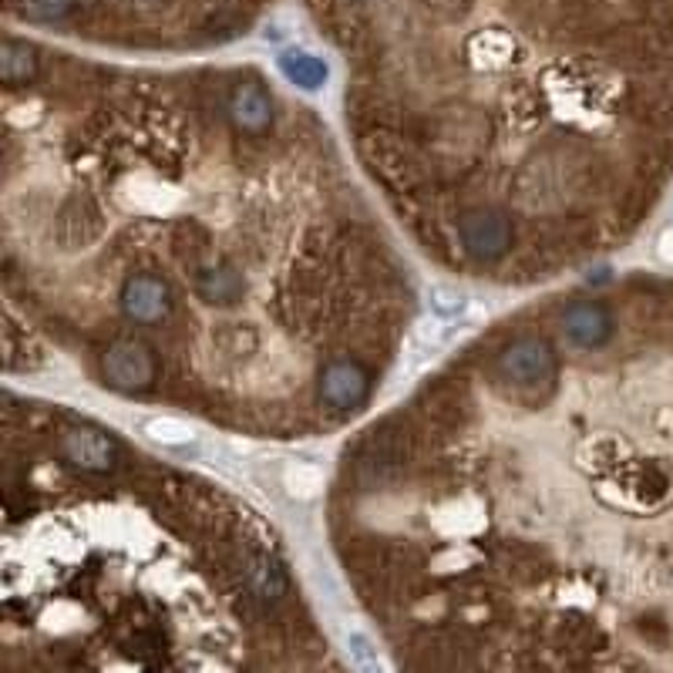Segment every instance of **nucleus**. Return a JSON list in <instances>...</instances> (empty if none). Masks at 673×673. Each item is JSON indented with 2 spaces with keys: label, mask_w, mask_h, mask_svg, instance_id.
<instances>
[{
  "label": "nucleus",
  "mask_w": 673,
  "mask_h": 673,
  "mask_svg": "<svg viewBox=\"0 0 673 673\" xmlns=\"http://www.w3.org/2000/svg\"><path fill=\"white\" fill-rule=\"evenodd\" d=\"M101 371H105V381L115 391H145L155 381V354L142 340H115L101 357Z\"/></svg>",
  "instance_id": "nucleus-2"
},
{
  "label": "nucleus",
  "mask_w": 673,
  "mask_h": 673,
  "mask_svg": "<svg viewBox=\"0 0 673 673\" xmlns=\"http://www.w3.org/2000/svg\"><path fill=\"white\" fill-rule=\"evenodd\" d=\"M458 236H462V246L468 256H475V260L482 263H492L509 253L512 223L499 209H472L465 212L462 223H458Z\"/></svg>",
  "instance_id": "nucleus-3"
},
{
  "label": "nucleus",
  "mask_w": 673,
  "mask_h": 673,
  "mask_svg": "<svg viewBox=\"0 0 673 673\" xmlns=\"http://www.w3.org/2000/svg\"><path fill=\"white\" fill-rule=\"evenodd\" d=\"M122 310L135 324H162L172 310V290L162 276H132L122 287Z\"/></svg>",
  "instance_id": "nucleus-6"
},
{
  "label": "nucleus",
  "mask_w": 673,
  "mask_h": 673,
  "mask_svg": "<svg viewBox=\"0 0 673 673\" xmlns=\"http://www.w3.org/2000/svg\"><path fill=\"white\" fill-rule=\"evenodd\" d=\"M246 579H250V589L256 599L263 603H280L287 596V573H283L276 562H270L266 556H256L246 569Z\"/></svg>",
  "instance_id": "nucleus-10"
},
{
  "label": "nucleus",
  "mask_w": 673,
  "mask_h": 673,
  "mask_svg": "<svg viewBox=\"0 0 673 673\" xmlns=\"http://www.w3.org/2000/svg\"><path fill=\"white\" fill-rule=\"evenodd\" d=\"M465 307H468L465 293H458V290H451V287H435V290H431V310L441 313V317L458 320V313H462Z\"/></svg>",
  "instance_id": "nucleus-15"
},
{
  "label": "nucleus",
  "mask_w": 673,
  "mask_h": 673,
  "mask_svg": "<svg viewBox=\"0 0 673 673\" xmlns=\"http://www.w3.org/2000/svg\"><path fill=\"white\" fill-rule=\"evenodd\" d=\"M196 287L209 303H236L239 293H243V276L233 266H206L199 273Z\"/></svg>",
  "instance_id": "nucleus-11"
},
{
  "label": "nucleus",
  "mask_w": 673,
  "mask_h": 673,
  "mask_svg": "<svg viewBox=\"0 0 673 673\" xmlns=\"http://www.w3.org/2000/svg\"><path fill=\"white\" fill-rule=\"evenodd\" d=\"M280 71H283V78L290 81V85H297V88H303V91H317V88H324V81H327V64L317 58V54H310V51H283L280 54Z\"/></svg>",
  "instance_id": "nucleus-9"
},
{
  "label": "nucleus",
  "mask_w": 673,
  "mask_h": 673,
  "mask_svg": "<svg viewBox=\"0 0 673 673\" xmlns=\"http://www.w3.org/2000/svg\"><path fill=\"white\" fill-rule=\"evenodd\" d=\"M556 350L542 337H519L499 354V374L515 391H539L556 381Z\"/></svg>",
  "instance_id": "nucleus-1"
},
{
  "label": "nucleus",
  "mask_w": 673,
  "mask_h": 673,
  "mask_svg": "<svg viewBox=\"0 0 673 673\" xmlns=\"http://www.w3.org/2000/svg\"><path fill=\"white\" fill-rule=\"evenodd\" d=\"M34 71H38V58H34V51L27 48V44L7 41L4 48H0V78H4L11 88L31 81Z\"/></svg>",
  "instance_id": "nucleus-12"
},
{
  "label": "nucleus",
  "mask_w": 673,
  "mask_h": 673,
  "mask_svg": "<svg viewBox=\"0 0 673 673\" xmlns=\"http://www.w3.org/2000/svg\"><path fill=\"white\" fill-rule=\"evenodd\" d=\"M657 253H660V260L673 263V229H667V233L660 236V243H657Z\"/></svg>",
  "instance_id": "nucleus-17"
},
{
  "label": "nucleus",
  "mask_w": 673,
  "mask_h": 673,
  "mask_svg": "<svg viewBox=\"0 0 673 673\" xmlns=\"http://www.w3.org/2000/svg\"><path fill=\"white\" fill-rule=\"evenodd\" d=\"M58 451L71 468H78V472H91V475L112 472L115 462H118L115 438H108L105 431H98V428H88V424L64 431L61 441H58Z\"/></svg>",
  "instance_id": "nucleus-4"
},
{
  "label": "nucleus",
  "mask_w": 673,
  "mask_h": 673,
  "mask_svg": "<svg viewBox=\"0 0 673 673\" xmlns=\"http://www.w3.org/2000/svg\"><path fill=\"white\" fill-rule=\"evenodd\" d=\"M562 334L569 337V344L583 350H596L613 337V317L610 310L596 300L569 303V307L562 310Z\"/></svg>",
  "instance_id": "nucleus-7"
},
{
  "label": "nucleus",
  "mask_w": 673,
  "mask_h": 673,
  "mask_svg": "<svg viewBox=\"0 0 673 673\" xmlns=\"http://www.w3.org/2000/svg\"><path fill=\"white\" fill-rule=\"evenodd\" d=\"M229 118L236 122V128L250 135H263L266 128L273 125V101L266 98V91L260 85H239L229 98Z\"/></svg>",
  "instance_id": "nucleus-8"
},
{
  "label": "nucleus",
  "mask_w": 673,
  "mask_h": 673,
  "mask_svg": "<svg viewBox=\"0 0 673 673\" xmlns=\"http://www.w3.org/2000/svg\"><path fill=\"white\" fill-rule=\"evenodd\" d=\"M371 394V377L361 364L354 361H334L320 374V401L334 411H354L361 408Z\"/></svg>",
  "instance_id": "nucleus-5"
},
{
  "label": "nucleus",
  "mask_w": 673,
  "mask_h": 673,
  "mask_svg": "<svg viewBox=\"0 0 673 673\" xmlns=\"http://www.w3.org/2000/svg\"><path fill=\"white\" fill-rule=\"evenodd\" d=\"M142 435L155 441V445L182 448V445H192V441H196V428L179 418H145Z\"/></svg>",
  "instance_id": "nucleus-13"
},
{
  "label": "nucleus",
  "mask_w": 673,
  "mask_h": 673,
  "mask_svg": "<svg viewBox=\"0 0 673 673\" xmlns=\"http://www.w3.org/2000/svg\"><path fill=\"white\" fill-rule=\"evenodd\" d=\"M75 11V0H24V14L34 21H61Z\"/></svg>",
  "instance_id": "nucleus-14"
},
{
  "label": "nucleus",
  "mask_w": 673,
  "mask_h": 673,
  "mask_svg": "<svg viewBox=\"0 0 673 673\" xmlns=\"http://www.w3.org/2000/svg\"><path fill=\"white\" fill-rule=\"evenodd\" d=\"M347 647H350V657H354L357 667H364V670L381 667V660H377V653H374V643L367 640L364 633H350L347 636Z\"/></svg>",
  "instance_id": "nucleus-16"
}]
</instances>
